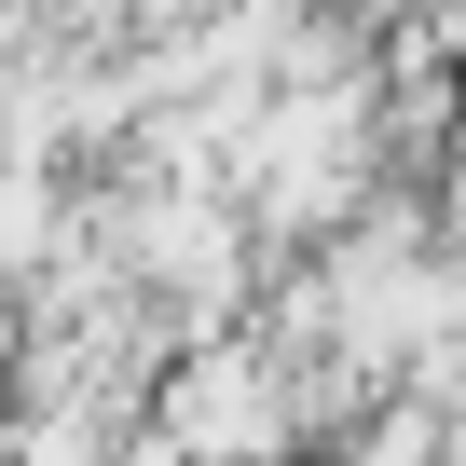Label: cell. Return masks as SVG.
<instances>
[{"mask_svg": "<svg viewBox=\"0 0 466 466\" xmlns=\"http://www.w3.org/2000/svg\"><path fill=\"white\" fill-rule=\"evenodd\" d=\"M124 15H137V42H178V28H206V15H219V0H124Z\"/></svg>", "mask_w": 466, "mask_h": 466, "instance_id": "cell-1", "label": "cell"}]
</instances>
